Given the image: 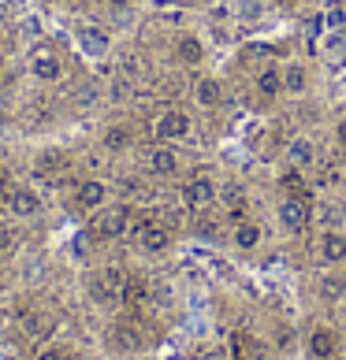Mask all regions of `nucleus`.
Here are the masks:
<instances>
[{
    "mask_svg": "<svg viewBox=\"0 0 346 360\" xmlns=\"http://www.w3.org/2000/svg\"><path fill=\"white\" fill-rule=\"evenodd\" d=\"M130 226H135V219H130V208L127 205H104V208L93 212L89 234L101 238V242H116V238L130 234Z\"/></svg>",
    "mask_w": 346,
    "mask_h": 360,
    "instance_id": "1",
    "label": "nucleus"
},
{
    "mask_svg": "<svg viewBox=\"0 0 346 360\" xmlns=\"http://www.w3.org/2000/svg\"><path fill=\"white\" fill-rule=\"evenodd\" d=\"M276 223H279V231L290 234V238H298L309 231V223H313V208L305 197H295V193H283L276 201Z\"/></svg>",
    "mask_w": 346,
    "mask_h": 360,
    "instance_id": "2",
    "label": "nucleus"
},
{
    "mask_svg": "<svg viewBox=\"0 0 346 360\" xmlns=\"http://www.w3.org/2000/svg\"><path fill=\"white\" fill-rule=\"evenodd\" d=\"M127 286H130V275H127L123 268H116V264L101 268L97 275L89 278V293H93V297H97L101 304L123 301V297H127Z\"/></svg>",
    "mask_w": 346,
    "mask_h": 360,
    "instance_id": "3",
    "label": "nucleus"
},
{
    "mask_svg": "<svg viewBox=\"0 0 346 360\" xmlns=\"http://www.w3.org/2000/svg\"><path fill=\"white\" fill-rule=\"evenodd\" d=\"M194 134V119L186 115L183 108H164L161 115L153 119V138L164 145H179Z\"/></svg>",
    "mask_w": 346,
    "mask_h": 360,
    "instance_id": "4",
    "label": "nucleus"
},
{
    "mask_svg": "<svg viewBox=\"0 0 346 360\" xmlns=\"http://www.w3.org/2000/svg\"><path fill=\"white\" fill-rule=\"evenodd\" d=\"M216 201H220V186L212 175H194V179L183 182V205L190 212H205Z\"/></svg>",
    "mask_w": 346,
    "mask_h": 360,
    "instance_id": "5",
    "label": "nucleus"
},
{
    "mask_svg": "<svg viewBox=\"0 0 346 360\" xmlns=\"http://www.w3.org/2000/svg\"><path fill=\"white\" fill-rule=\"evenodd\" d=\"M283 160L290 167H302V171H313L321 164V145H316L313 134H295L283 145Z\"/></svg>",
    "mask_w": 346,
    "mask_h": 360,
    "instance_id": "6",
    "label": "nucleus"
},
{
    "mask_svg": "<svg viewBox=\"0 0 346 360\" xmlns=\"http://www.w3.org/2000/svg\"><path fill=\"white\" fill-rule=\"evenodd\" d=\"M316 257L328 268H346V231L342 226H324L316 238Z\"/></svg>",
    "mask_w": 346,
    "mask_h": 360,
    "instance_id": "7",
    "label": "nucleus"
},
{
    "mask_svg": "<svg viewBox=\"0 0 346 360\" xmlns=\"http://www.w3.org/2000/svg\"><path fill=\"white\" fill-rule=\"evenodd\" d=\"M283 68V97H305L313 86V71H309V63L305 60H283L279 63Z\"/></svg>",
    "mask_w": 346,
    "mask_h": 360,
    "instance_id": "8",
    "label": "nucleus"
},
{
    "mask_svg": "<svg viewBox=\"0 0 346 360\" xmlns=\"http://www.w3.org/2000/svg\"><path fill=\"white\" fill-rule=\"evenodd\" d=\"M130 234H135V242L142 252H149V257H156V252H164L171 245V234L164 231L161 223H149V219H138L135 226H130Z\"/></svg>",
    "mask_w": 346,
    "mask_h": 360,
    "instance_id": "9",
    "label": "nucleus"
},
{
    "mask_svg": "<svg viewBox=\"0 0 346 360\" xmlns=\"http://www.w3.org/2000/svg\"><path fill=\"white\" fill-rule=\"evenodd\" d=\"M30 78H37L42 86H52L63 78V63L52 49H34L30 52Z\"/></svg>",
    "mask_w": 346,
    "mask_h": 360,
    "instance_id": "10",
    "label": "nucleus"
},
{
    "mask_svg": "<svg viewBox=\"0 0 346 360\" xmlns=\"http://www.w3.org/2000/svg\"><path fill=\"white\" fill-rule=\"evenodd\" d=\"M305 353L313 360H335L339 356V335L331 327H313L305 335Z\"/></svg>",
    "mask_w": 346,
    "mask_h": 360,
    "instance_id": "11",
    "label": "nucleus"
},
{
    "mask_svg": "<svg viewBox=\"0 0 346 360\" xmlns=\"http://www.w3.org/2000/svg\"><path fill=\"white\" fill-rule=\"evenodd\" d=\"M75 205L82 208V212H97L109 205V182H101V179H82L75 186Z\"/></svg>",
    "mask_w": 346,
    "mask_h": 360,
    "instance_id": "12",
    "label": "nucleus"
},
{
    "mask_svg": "<svg viewBox=\"0 0 346 360\" xmlns=\"http://www.w3.org/2000/svg\"><path fill=\"white\" fill-rule=\"evenodd\" d=\"M254 93L261 101L283 97V68H279V63H264V68L257 71V78H254Z\"/></svg>",
    "mask_w": 346,
    "mask_h": 360,
    "instance_id": "13",
    "label": "nucleus"
},
{
    "mask_svg": "<svg viewBox=\"0 0 346 360\" xmlns=\"http://www.w3.org/2000/svg\"><path fill=\"white\" fill-rule=\"evenodd\" d=\"M316 293L324 304H342L346 301V268H331L316 278Z\"/></svg>",
    "mask_w": 346,
    "mask_h": 360,
    "instance_id": "14",
    "label": "nucleus"
},
{
    "mask_svg": "<svg viewBox=\"0 0 346 360\" xmlns=\"http://www.w3.org/2000/svg\"><path fill=\"white\" fill-rule=\"evenodd\" d=\"M194 104H197V108H205V112H212V108H220V104H223V82L216 75H202L194 82Z\"/></svg>",
    "mask_w": 346,
    "mask_h": 360,
    "instance_id": "15",
    "label": "nucleus"
},
{
    "mask_svg": "<svg viewBox=\"0 0 346 360\" xmlns=\"http://www.w3.org/2000/svg\"><path fill=\"white\" fill-rule=\"evenodd\" d=\"M8 216H16V219H34V216H42V197H37L34 190H26V186L11 190V197H8Z\"/></svg>",
    "mask_w": 346,
    "mask_h": 360,
    "instance_id": "16",
    "label": "nucleus"
},
{
    "mask_svg": "<svg viewBox=\"0 0 346 360\" xmlns=\"http://www.w3.org/2000/svg\"><path fill=\"white\" fill-rule=\"evenodd\" d=\"M175 60L186 63V68H197V63H205V41H202V34H179L175 37Z\"/></svg>",
    "mask_w": 346,
    "mask_h": 360,
    "instance_id": "17",
    "label": "nucleus"
},
{
    "mask_svg": "<svg viewBox=\"0 0 346 360\" xmlns=\"http://www.w3.org/2000/svg\"><path fill=\"white\" fill-rule=\"evenodd\" d=\"M261 242H264V231L254 223V219H242V223H235V231H231V245L238 249V252H254V249H261Z\"/></svg>",
    "mask_w": 346,
    "mask_h": 360,
    "instance_id": "18",
    "label": "nucleus"
},
{
    "mask_svg": "<svg viewBox=\"0 0 346 360\" xmlns=\"http://www.w3.org/2000/svg\"><path fill=\"white\" fill-rule=\"evenodd\" d=\"M149 171H153V175H175V171H179V153H175V145L156 141L153 149H149Z\"/></svg>",
    "mask_w": 346,
    "mask_h": 360,
    "instance_id": "19",
    "label": "nucleus"
},
{
    "mask_svg": "<svg viewBox=\"0 0 346 360\" xmlns=\"http://www.w3.org/2000/svg\"><path fill=\"white\" fill-rule=\"evenodd\" d=\"M305 171L302 167H283L279 171V186H283V193H295V197H305V201H309V186H305Z\"/></svg>",
    "mask_w": 346,
    "mask_h": 360,
    "instance_id": "20",
    "label": "nucleus"
},
{
    "mask_svg": "<svg viewBox=\"0 0 346 360\" xmlns=\"http://www.w3.org/2000/svg\"><path fill=\"white\" fill-rule=\"evenodd\" d=\"M101 141H104V149H109V153H127V149H130V130L116 123V127L104 130Z\"/></svg>",
    "mask_w": 346,
    "mask_h": 360,
    "instance_id": "21",
    "label": "nucleus"
},
{
    "mask_svg": "<svg viewBox=\"0 0 346 360\" xmlns=\"http://www.w3.org/2000/svg\"><path fill=\"white\" fill-rule=\"evenodd\" d=\"M78 41H82V49H89L93 56H101V52L109 49V37H104V30H97V26H86V30L78 34Z\"/></svg>",
    "mask_w": 346,
    "mask_h": 360,
    "instance_id": "22",
    "label": "nucleus"
},
{
    "mask_svg": "<svg viewBox=\"0 0 346 360\" xmlns=\"http://www.w3.org/2000/svg\"><path fill=\"white\" fill-rule=\"evenodd\" d=\"M112 345H116V349H123V353H135L142 342H138V335L130 327H116L112 330Z\"/></svg>",
    "mask_w": 346,
    "mask_h": 360,
    "instance_id": "23",
    "label": "nucleus"
},
{
    "mask_svg": "<svg viewBox=\"0 0 346 360\" xmlns=\"http://www.w3.org/2000/svg\"><path fill=\"white\" fill-rule=\"evenodd\" d=\"M68 160H63V153H56V149H49L42 160H37V171H56V167H63Z\"/></svg>",
    "mask_w": 346,
    "mask_h": 360,
    "instance_id": "24",
    "label": "nucleus"
},
{
    "mask_svg": "<svg viewBox=\"0 0 346 360\" xmlns=\"http://www.w3.org/2000/svg\"><path fill=\"white\" fill-rule=\"evenodd\" d=\"M34 360H63V349H56V345H49V349H42Z\"/></svg>",
    "mask_w": 346,
    "mask_h": 360,
    "instance_id": "25",
    "label": "nucleus"
},
{
    "mask_svg": "<svg viewBox=\"0 0 346 360\" xmlns=\"http://www.w3.org/2000/svg\"><path fill=\"white\" fill-rule=\"evenodd\" d=\"M11 242H16V234H11L8 226H0V252H8V249H11Z\"/></svg>",
    "mask_w": 346,
    "mask_h": 360,
    "instance_id": "26",
    "label": "nucleus"
},
{
    "mask_svg": "<svg viewBox=\"0 0 346 360\" xmlns=\"http://www.w3.org/2000/svg\"><path fill=\"white\" fill-rule=\"evenodd\" d=\"M112 11H127V8H135V0H104Z\"/></svg>",
    "mask_w": 346,
    "mask_h": 360,
    "instance_id": "27",
    "label": "nucleus"
},
{
    "mask_svg": "<svg viewBox=\"0 0 346 360\" xmlns=\"http://www.w3.org/2000/svg\"><path fill=\"white\" fill-rule=\"evenodd\" d=\"M175 4H179V0H153V8H161V11L164 8H175Z\"/></svg>",
    "mask_w": 346,
    "mask_h": 360,
    "instance_id": "28",
    "label": "nucleus"
},
{
    "mask_svg": "<svg viewBox=\"0 0 346 360\" xmlns=\"http://www.w3.org/2000/svg\"><path fill=\"white\" fill-rule=\"evenodd\" d=\"M0 78H4V60H0Z\"/></svg>",
    "mask_w": 346,
    "mask_h": 360,
    "instance_id": "29",
    "label": "nucleus"
},
{
    "mask_svg": "<svg viewBox=\"0 0 346 360\" xmlns=\"http://www.w3.org/2000/svg\"><path fill=\"white\" fill-rule=\"evenodd\" d=\"M342 208H346V190H342Z\"/></svg>",
    "mask_w": 346,
    "mask_h": 360,
    "instance_id": "30",
    "label": "nucleus"
},
{
    "mask_svg": "<svg viewBox=\"0 0 346 360\" xmlns=\"http://www.w3.org/2000/svg\"><path fill=\"white\" fill-rule=\"evenodd\" d=\"M268 360H283V356H268Z\"/></svg>",
    "mask_w": 346,
    "mask_h": 360,
    "instance_id": "31",
    "label": "nucleus"
},
{
    "mask_svg": "<svg viewBox=\"0 0 346 360\" xmlns=\"http://www.w3.org/2000/svg\"><path fill=\"white\" fill-rule=\"evenodd\" d=\"M342 309H346V301H342Z\"/></svg>",
    "mask_w": 346,
    "mask_h": 360,
    "instance_id": "32",
    "label": "nucleus"
}]
</instances>
